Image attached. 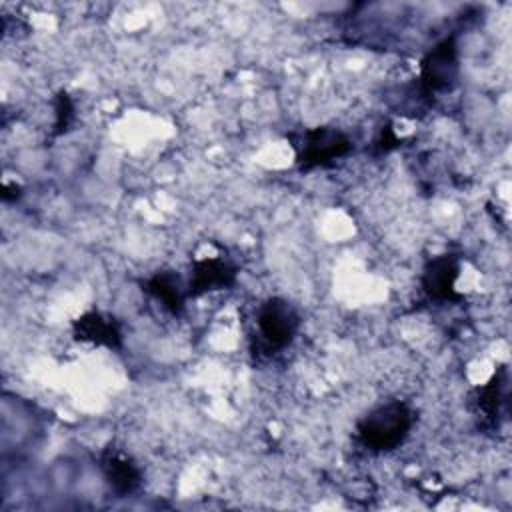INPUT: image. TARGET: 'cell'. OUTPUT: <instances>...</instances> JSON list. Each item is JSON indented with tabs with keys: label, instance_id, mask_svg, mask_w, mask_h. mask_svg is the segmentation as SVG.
Returning a JSON list of instances; mask_svg holds the SVG:
<instances>
[{
	"label": "cell",
	"instance_id": "6da1fadb",
	"mask_svg": "<svg viewBox=\"0 0 512 512\" xmlns=\"http://www.w3.org/2000/svg\"><path fill=\"white\" fill-rule=\"evenodd\" d=\"M412 424L414 414L404 402H388L362 416L356 438L366 450L388 452L406 440Z\"/></svg>",
	"mask_w": 512,
	"mask_h": 512
},
{
	"label": "cell",
	"instance_id": "7a4b0ae2",
	"mask_svg": "<svg viewBox=\"0 0 512 512\" xmlns=\"http://www.w3.org/2000/svg\"><path fill=\"white\" fill-rule=\"evenodd\" d=\"M296 164L300 170H312L318 166H328L344 158L352 150V140L336 128L318 126L304 130L296 144Z\"/></svg>",
	"mask_w": 512,
	"mask_h": 512
},
{
	"label": "cell",
	"instance_id": "3957f363",
	"mask_svg": "<svg viewBox=\"0 0 512 512\" xmlns=\"http://www.w3.org/2000/svg\"><path fill=\"white\" fill-rule=\"evenodd\" d=\"M298 326V312L284 298H268L256 312L258 336L268 350L286 348L294 340Z\"/></svg>",
	"mask_w": 512,
	"mask_h": 512
},
{
	"label": "cell",
	"instance_id": "277c9868",
	"mask_svg": "<svg viewBox=\"0 0 512 512\" xmlns=\"http://www.w3.org/2000/svg\"><path fill=\"white\" fill-rule=\"evenodd\" d=\"M458 78V44L454 36L440 40L420 64V88L426 94L444 92Z\"/></svg>",
	"mask_w": 512,
	"mask_h": 512
},
{
	"label": "cell",
	"instance_id": "5b68a950",
	"mask_svg": "<svg viewBox=\"0 0 512 512\" xmlns=\"http://www.w3.org/2000/svg\"><path fill=\"white\" fill-rule=\"evenodd\" d=\"M236 276V266L222 256L196 260L190 268V278L186 284L188 296H202L208 292L226 290L236 284Z\"/></svg>",
	"mask_w": 512,
	"mask_h": 512
},
{
	"label": "cell",
	"instance_id": "8992f818",
	"mask_svg": "<svg viewBox=\"0 0 512 512\" xmlns=\"http://www.w3.org/2000/svg\"><path fill=\"white\" fill-rule=\"evenodd\" d=\"M460 264L454 256L442 254L432 258L422 272V290L434 302H452L458 300L456 292Z\"/></svg>",
	"mask_w": 512,
	"mask_h": 512
},
{
	"label": "cell",
	"instance_id": "52a82bcc",
	"mask_svg": "<svg viewBox=\"0 0 512 512\" xmlns=\"http://www.w3.org/2000/svg\"><path fill=\"white\" fill-rule=\"evenodd\" d=\"M72 332L74 338L80 342H90L96 346H106V348H120L122 344V332L118 322L102 312L90 310L80 314L72 322Z\"/></svg>",
	"mask_w": 512,
	"mask_h": 512
},
{
	"label": "cell",
	"instance_id": "ba28073f",
	"mask_svg": "<svg viewBox=\"0 0 512 512\" xmlns=\"http://www.w3.org/2000/svg\"><path fill=\"white\" fill-rule=\"evenodd\" d=\"M100 468L110 490L118 496H128L140 486L138 466L120 450L106 448L100 458Z\"/></svg>",
	"mask_w": 512,
	"mask_h": 512
},
{
	"label": "cell",
	"instance_id": "9c48e42d",
	"mask_svg": "<svg viewBox=\"0 0 512 512\" xmlns=\"http://www.w3.org/2000/svg\"><path fill=\"white\" fill-rule=\"evenodd\" d=\"M504 402H506V372L504 370L494 374L484 386H478L470 398V404H472L476 416H480L488 424H496Z\"/></svg>",
	"mask_w": 512,
	"mask_h": 512
},
{
	"label": "cell",
	"instance_id": "30bf717a",
	"mask_svg": "<svg viewBox=\"0 0 512 512\" xmlns=\"http://www.w3.org/2000/svg\"><path fill=\"white\" fill-rule=\"evenodd\" d=\"M144 290L172 314L182 312L186 296H188V290L182 284V280L174 272H168V270L156 272L154 276H150L144 282Z\"/></svg>",
	"mask_w": 512,
	"mask_h": 512
},
{
	"label": "cell",
	"instance_id": "8fae6325",
	"mask_svg": "<svg viewBox=\"0 0 512 512\" xmlns=\"http://www.w3.org/2000/svg\"><path fill=\"white\" fill-rule=\"evenodd\" d=\"M54 110H56V120H54L56 134H62L68 130V126L72 124V118H74V104L66 92H60L56 96Z\"/></svg>",
	"mask_w": 512,
	"mask_h": 512
},
{
	"label": "cell",
	"instance_id": "7c38bea8",
	"mask_svg": "<svg viewBox=\"0 0 512 512\" xmlns=\"http://www.w3.org/2000/svg\"><path fill=\"white\" fill-rule=\"evenodd\" d=\"M376 144H378V150H380V152H388V150H392V148H396V146L400 144V138H398V136L394 134V130L388 126V128L382 130L380 140H378Z\"/></svg>",
	"mask_w": 512,
	"mask_h": 512
}]
</instances>
